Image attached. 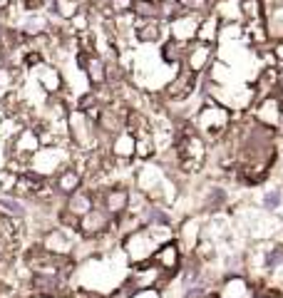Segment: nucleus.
Wrapping results in <instances>:
<instances>
[{
  "label": "nucleus",
  "instance_id": "obj_1",
  "mask_svg": "<svg viewBox=\"0 0 283 298\" xmlns=\"http://www.w3.org/2000/svg\"><path fill=\"white\" fill-rule=\"evenodd\" d=\"M174 147H176V159H179V169L194 174L204 167L207 162V139L194 130V125H179V130L174 132Z\"/></svg>",
  "mask_w": 283,
  "mask_h": 298
},
{
  "label": "nucleus",
  "instance_id": "obj_2",
  "mask_svg": "<svg viewBox=\"0 0 283 298\" xmlns=\"http://www.w3.org/2000/svg\"><path fill=\"white\" fill-rule=\"evenodd\" d=\"M191 125L204 139H224V134L231 127V110L209 94V97H204V105L196 112Z\"/></svg>",
  "mask_w": 283,
  "mask_h": 298
},
{
  "label": "nucleus",
  "instance_id": "obj_3",
  "mask_svg": "<svg viewBox=\"0 0 283 298\" xmlns=\"http://www.w3.org/2000/svg\"><path fill=\"white\" fill-rule=\"evenodd\" d=\"M67 139H72L80 152H94L99 147V130L85 112H70L67 114Z\"/></svg>",
  "mask_w": 283,
  "mask_h": 298
},
{
  "label": "nucleus",
  "instance_id": "obj_4",
  "mask_svg": "<svg viewBox=\"0 0 283 298\" xmlns=\"http://www.w3.org/2000/svg\"><path fill=\"white\" fill-rule=\"evenodd\" d=\"M110 231H114V219L102 206H94L85 216L77 219L75 234L80 239H85V241H94V239H99V236H105Z\"/></svg>",
  "mask_w": 283,
  "mask_h": 298
},
{
  "label": "nucleus",
  "instance_id": "obj_5",
  "mask_svg": "<svg viewBox=\"0 0 283 298\" xmlns=\"http://www.w3.org/2000/svg\"><path fill=\"white\" fill-rule=\"evenodd\" d=\"M122 249H124V256H127V263L130 266H139V263H147L151 261V254L159 249L154 239L149 236V231L142 226L139 231H134L130 236L122 239Z\"/></svg>",
  "mask_w": 283,
  "mask_h": 298
},
{
  "label": "nucleus",
  "instance_id": "obj_6",
  "mask_svg": "<svg viewBox=\"0 0 283 298\" xmlns=\"http://www.w3.org/2000/svg\"><path fill=\"white\" fill-rule=\"evenodd\" d=\"M75 231H67L62 226H53L50 231L42 234V241H40V249L53 254V256H60V259H67L72 256L75 251Z\"/></svg>",
  "mask_w": 283,
  "mask_h": 298
},
{
  "label": "nucleus",
  "instance_id": "obj_7",
  "mask_svg": "<svg viewBox=\"0 0 283 298\" xmlns=\"http://www.w3.org/2000/svg\"><path fill=\"white\" fill-rule=\"evenodd\" d=\"M97 194V206H102L112 219H119L122 214H127V206H130V189L122 184H112L102 191H94Z\"/></svg>",
  "mask_w": 283,
  "mask_h": 298
},
{
  "label": "nucleus",
  "instance_id": "obj_8",
  "mask_svg": "<svg viewBox=\"0 0 283 298\" xmlns=\"http://www.w3.org/2000/svg\"><path fill=\"white\" fill-rule=\"evenodd\" d=\"M214 53L216 45H207L199 40H191L187 45V57H184V67L194 74H204L214 65Z\"/></svg>",
  "mask_w": 283,
  "mask_h": 298
},
{
  "label": "nucleus",
  "instance_id": "obj_9",
  "mask_svg": "<svg viewBox=\"0 0 283 298\" xmlns=\"http://www.w3.org/2000/svg\"><path fill=\"white\" fill-rule=\"evenodd\" d=\"M196 80H199V74L189 72L187 67L182 65L179 72H176V77L162 90L164 102H182V100H189V94L194 92V87H196Z\"/></svg>",
  "mask_w": 283,
  "mask_h": 298
},
{
  "label": "nucleus",
  "instance_id": "obj_10",
  "mask_svg": "<svg viewBox=\"0 0 283 298\" xmlns=\"http://www.w3.org/2000/svg\"><path fill=\"white\" fill-rule=\"evenodd\" d=\"M77 67L85 72L87 82L92 87L107 85V60L99 53H80L77 55Z\"/></svg>",
  "mask_w": 283,
  "mask_h": 298
},
{
  "label": "nucleus",
  "instance_id": "obj_11",
  "mask_svg": "<svg viewBox=\"0 0 283 298\" xmlns=\"http://www.w3.org/2000/svg\"><path fill=\"white\" fill-rule=\"evenodd\" d=\"M50 189L55 191L57 196H62V199L72 196L75 191L82 189V171L75 164H67V167L60 169L55 177L50 179Z\"/></svg>",
  "mask_w": 283,
  "mask_h": 298
},
{
  "label": "nucleus",
  "instance_id": "obj_12",
  "mask_svg": "<svg viewBox=\"0 0 283 298\" xmlns=\"http://www.w3.org/2000/svg\"><path fill=\"white\" fill-rule=\"evenodd\" d=\"M182 251H179V246L176 241H169V243H162L154 254H151V263L159 268V271H164V274H169V276H176V271L182 268Z\"/></svg>",
  "mask_w": 283,
  "mask_h": 298
},
{
  "label": "nucleus",
  "instance_id": "obj_13",
  "mask_svg": "<svg viewBox=\"0 0 283 298\" xmlns=\"http://www.w3.org/2000/svg\"><path fill=\"white\" fill-rule=\"evenodd\" d=\"M253 286L248 283L244 274H226L224 281L219 283L216 298H251Z\"/></svg>",
  "mask_w": 283,
  "mask_h": 298
},
{
  "label": "nucleus",
  "instance_id": "obj_14",
  "mask_svg": "<svg viewBox=\"0 0 283 298\" xmlns=\"http://www.w3.org/2000/svg\"><path fill=\"white\" fill-rule=\"evenodd\" d=\"M110 157H112L114 162H119V164H130L134 159V134L132 132H119V134H114L112 139H110Z\"/></svg>",
  "mask_w": 283,
  "mask_h": 298
},
{
  "label": "nucleus",
  "instance_id": "obj_15",
  "mask_svg": "<svg viewBox=\"0 0 283 298\" xmlns=\"http://www.w3.org/2000/svg\"><path fill=\"white\" fill-rule=\"evenodd\" d=\"M201 231H204V229H201V221H199V219H187V221L182 224V229H179V241H176L182 256H184V254L191 256V254L196 251V246L201 241Z\"/></svg>",
  "mask_w": 283,
  "mask_h": 298
},
{
  "label": "nucleus",
  "instance_id": "obj_16",
  "mask_svg": "<svg viewBox=\"0 0 283 298\" xmlns=\"http://www.w3.org/2000/svg\"><path fill=\"white\" fill-rule=\"evenodd\" d=\"M94 206H97V194H94L92 189H80V191H75L72 196L65 199L62 209H65L70 216L80 219V216H85V214H87L90 209H94Z\"/></svg>",
  "mask_w": 283,
  "mask_h": 298
},
{
  "label": "nucleus",
  "instance_id": "obj_17",
  "mask_svg": "<svg viewBox=\"0 0 283 298\" xmlns=\"http://www.w3.org/2000/svg\"><path fill=\"white\" fill-rule=\"evenodd\" d=\"M132 30H134V35H137L139 42L154 45V42H162V35H164V22H162V20H139V18H134Z\"/></svg>",
  "mask_w": 283,
  "mask_h": 298
},
{
  "label": "nucleus",
  "instance_id": "obj_18",
  "mask_svg": "<svg viewBox=\"0 0 283 298\" xmlns=\"http://www.w3.org/2000/svg\"><path fill=\"white\" fill-rule=\"evenodd\" d=\"M196 28H199V20L189 18L187 13L167 22V30H169V37H174V40H179V42H191V40L196 37Z\"/></svg>",
  "mask_w": 283,
  "mask_h": 298
},
{
  "label": "nucleus",
  "instance_id": "obj_19",
  "mask_svg": "<svg viewBox=\"0 0 283 298\" xmlns=\"http://www.w3.org/2000/svg\"><path fill=\"white\" fill-rule=\"evenodd\" d=\"M256 119H259L261 127H273V125H278V119H281V102H278L273 94L261 97V100H259V110H256Z\"/></svg>",
  "mask_w": 283,
  "mask_h": 298
},
{
  "label": "nucleus",
  "instance_id": "obj_20",
  "mask_svg": "<svg viewBox=\"0 0 283 298\" xmlns=\"http://www.w3.org/2000/svg\"><path fill=\"white\" fill-rule=\"evenodd\" d=\"M132 134H134V159L149 162L151 157L157 154V142H154L151 127H142V130L132 132Z\"/></svg>",
  "mask_w": 283,
  "mask_h": 298
},
{
  "label": "nucleus",
  "instance_id": "obj_21",
  "mask_svg": "<svg viewBox=\"0 0 283 298\" xmlns=\"http://www.w3.org/2000/svg\"><path fill=\"white\" fill-rule=\"evenodd\" d=\"M35 70H38V85L45 90V94L55 97L62 90V74H60V70H57L55 65H50V62H42Z\"/></svg>",
  "mask_w": 283,
  "mask_h": 298
},
{
  "label": "nucleus",
  "instance_id": "obj_22",
  "mask_svg": "<svg viewBox=\"0 0 283 298\" xmlns=\"http://www.w3.org/2000/svg\"><path fill=\"white\" fill-rule=\"evenodd\" d=\"M187 45L189 42H179V40H174V37H167V40L162 42V50H159L164 65H169V67H182V65H184V57H187Z\"/></svg>",
  "mask_w": 283,
  "mask_h": 298
},
{
  "label": "nucleus",
  "instance_id": "obj_23",
  "mask_svg": "<svg viewBox=\"0 0 283 298\" xmlns=\"http://www.w3.org/2000/svg\"><path fill=\"white\" fill-rule=\"evenodd\" d=\"M219 33H221V20L216 15H209L207 20H199V28H196V37L199 42H207V45H216L219 42Z\"/></svg>",
  "mask_w": 283,
  "mask_h": 298
},
{
  "label": "nucleus",
  "instance_id": "obj_24",
  "mask_svg": "<svg viewBox=\"0 0 283 298\" xmlns=\"http://www.w3.org/2000/svg\"><path fill=\"white\" fill-rule=\"evenodd\" d=\"M0 214H5L15 221H22V219H28V206L15 194H0Z\"/></svg>",
  "mask_w": 283,
  "mask_h": 298
},
{
  "label": "nucleus",
  "instance_id": "obj_25",
  "mask_svg": "<svg viewBox=\"0 0 283 298\" xmlns=\"http://www.w3.org/2000/svg\"><path fill=\"white\" fill-rule=\"evenodd\" d=\"M139 219H142V226H157V224H171V214L164 209V204L149 202L139 214Z\"/></svg>",
  "mask_w": 283,
  "mask_h": 298
},
{
  "label": "nucleus",
  "instance_id": "obj_26",
  "mask_svg": "<svg viewBox=\"0 0 283 298\" xmlns=\"http://www.w3.org/2000/svg\"><path fill=\"white\" fill-rule=\"evenodd\" d=\"M239 15L246 22H261V18H264V3L261 0H241L239 3Z\"/></svg>",
  "mask_w": 283,
  "mask_h": 298
},
{
  "label": "nucleus",
  "instance_id": "obj_27",
  "mask_svg": "<svg viewBox=\"0 0 283 298\" xmlns=\"http://www.w3.org/2000/svg\"><path fill=\"white\" fill-rule=\"evenodd\" d=\"M47 30H50V20L40 18V15H33V18L25 20V25H22L20 33H22L25 37H42Z\"/></svg>",
  "mask_w": 283,
  "mask_h": 298
},
{
  "label": "nucleus",
  "instance_id": "obj_28",
  "mask_svg": "<svg viewBox=\"0 0 283 298\" xmlns=\"http://www.w3.org/2000/svg\"><path fill=\"white\" fill-rule=\"evenodd\" d=\"M80 8H82L80 0H53V13L60 20H67V22L80 13Z\"/></svg>",
  "mask_w": 283,
  "mask_h": 298
},
{
  "label": "nucleus",
  "instance_id": "obj_29",
  "mask_svg": "<svg viewBox=\"0 0 283 298\" xmlns=\"http://www.w3.org/2000/svg\"><path fill=\"white\" fill-rule=\"evenodd\" d=\"M283 266V243H273L264 254V268L266 271H276Z\"/></svg>",
  "mask_w": 283,
  "mask_h": 298
},
{
  "label": "nucleus",
  "instance_id": "obj_30",
  "mask_svg": "<svg viewBox=\"0 0 283 298\" xmlns=\"http://www.w3.org/2000/svg\"><path fill=\"white\" fill-rule=\"evenodd\" d=\"M283 204V189H268L261 196V206L266 211H278Z\"/></svg>",
  "mask_w": 283,
  "mask_h": 298
},
{
  "label": "nucleus",
  "instance_id": "obj_31",
  "mask_svg": "<svg viewBox=\"0 0 283 298\" xmlns=\"http://www.w3.org/2000/svg\"><path fill=\"white\" fill-rule=\"evenodd\" d=\"M176 5H179V10L182 13H191V15H196V13H207L209 8H211V3L209 0H174Z\"/></svg>",
  "mask_w": 283,
  "mask_h": 298
},
{
  "label": "nucleus",
  "instance_id": "obj_32",
  "mask_svg": "<svg viewBox=\"0 0 283 298\" xmlns=\"http://www.w3.org/2000/svg\"><path fill=\"white\" fill-rule=\"evenodd\" d=\"M224 204H226V191H224L221 186H214V189L209 191L207 202H204V209H207V211H216V209H221Z\"/></svg>",
  "mask_w": 283,
  "mask_h": 298
},
{
  "label": "nucleus",
  "instance_id": "obj_33",
  "mask_svg": "<svg viewBox=\"0 0 283 298\" xmlns=\"http://www.w3.org/2000/svg\"><path fill=\"white\" fill-rule=\"evenodd\" d=\"M15 182H18V174H15L13 169L0 171V191H3V194H13V191H15Z\"/></svg>",
  "mask_w": 283,
  "mask_h": 298
},
{
  "label": "nucleus",
  "instance_id": "obj_34",
  "mask_svg": "<svg viewBox=\"0 0 283 298\" xmlns=\"http://www.w3.org/2000/svg\"><path fill=\"white\" fill-rule=\"evenodd\" d=\"M70 25H72V30H75L77 35H82V33H87V30H90V15L80 10L75 18L70 20Z\"/></svg>",
  "mask_w": 283,
  "mask_h": 298
},
{
  "label": "nucleus",
  "instance_id": "obj_35",
  "mask_svg": "<svg viewBox=\"0 0 283 298\" xmlns=\"http://www.w3.org/2000/svg\"><path fill=\"white\" fill-rule=\"evenodd\" d=\"M107 5L114 15H124V13H132L134 0H107Z\"/></svg>",
  "mask_w": 283,
  "mask_h": 298
},
{
  "label": "nucleus",
  "instance_id": "obj_36",
  "mask_svg": "<svg viewBox=\"0 0 283 298\" xmlns=\"http://www.w3.org/2000/svg\"><path fill=\"white\" fill-rule=\"evenodd\" d=\"M127 298H162L159 288H142V291H132Z\"/></svg>",
  "mask_w": 283,
  "mask_h": 298
},
{
  "label": "nucleus",
  "instance_id": "obj_37",
  "mask_svg": "<svg viewBox=\"0 0 283 298\" xmlns=\"http://www.w3.org/2000/svg\"><path fill=\"white\" fill-rule=\"evenodd\" d=\"M273 60H278V62H283V40H278V42H273Z\"/></svg>",
  "mask_w": 283,
  "mask_h": 298
},
{
  "label": "nucleus",
  "instance_id": "obj_38",
  "mask_svg": "<svg viewBox=\"0 0 283 298\" xmlns=\"http://www.w3.org/2000/svg\"><path fill=\"white\" fill-rule=\"evenodd\" d=\"M30 298H60V296H42V293H33Z\"/></svg>",
  "mask_w": 283,
  "mask_h": 298
},
{
  "label": "nucleus",
  "instance_id": "obj_39",
  "mask_svg": "<svg viewBox=\"0 0 283 298\" xmlns=\"http://www.w3.org/2000/svg\"><path fill=\"white\" fill-rule=\"evenodd\" d=\"M137 3H162V0H137Z\"/></svg>",
  "mask_w": 283,
  "mask_h": 298
},
{
  "label": "nucleus",
  "instance_id": "obj_40",
  "mask_svg": "<svg viewBox=\"0 0 283 298\" xmlns=\"http://www.w3.org/2000/svg\"><path fill=\"white\" fill-rule=\"evenodd\" d=\"M204 298H216V293H207V296H204Z\"/></svg>",
  "mask_w": 283,
  "mask_h": 298
},
{
  "label": "nucleus",
  "instance_id": "obj_41",
  "mask_svg": "<svg viewBox=\"0 0 283 298\" xmlns=\"http://www.w3.org/2000/svg\"><path fill=\"white\" fill-rule=\"evenodd\" d=\"M22 3H25V0H22Z\"/></svg>",
  "mask_w": 283,
  "mask_h": 298
}]
</instances>
